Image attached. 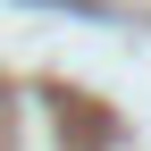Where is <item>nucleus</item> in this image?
Returning <instances> with one entry per match:
<instances>
[{
  "label": "nucleus",
  "instance_id": "obj_1",
  "mask_svg": "<svg viewBox=\"0 0 151 151\" xmlns=\"http://www.w3.org/2000/svg\"><path fill=\"white\" fill-rule=\"evenodd\" d=\"M50 9H101V0H50Z\"/></svg>",
  "mask_w": 151,
  "mask_h": 151
}]
</instances>
